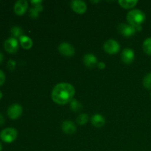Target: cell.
Instances as JSON below:
<instances>
[{
    "mask_svg": "<svg viewBox=\"0 0 151 151\" xmlns=\"http://www.w3.org/2000/svg\"><path fill=\"white\" fill-rule=\"evenodd\" d=\"M75 94V87L70 83H61L57 84L52 91V99L58 105H65L73 100Z\"/></svg>",
    "mask_w": 151,
    "mask_h": 151,
    "instance_id": "1",
    "label": "cell"
},
{
    "mask_svg": "<svg viewBox=\"0 0 151 151\" xmlns=\"http://www.w3.org/2000/svg\"><path fill=\"white\" fill-rule=\"evenodd\" d=\"M146 19L145 14L142 10L135 9L128 12L127 14V21L130 25L133 27L142 26Z\"/></svg>",
    "mask_w": 151,
    "mask_h": 151,
    "instance_id": "2",
    "label": "cell"
},
{
    "mask_svg": "<svg viewBox=\"0 0 151 151\" xmlns=\"http://www.w3.org/2000/svg\"><path fill=\"white\" fill-rule=\"evenodd\" d=\"M18 131L14 128H6L0 133V139L6 143H11L16 139Z\"/></svg>",
    "mask_w": 151,
    "mask_h": 151,
    "instance_id": "3",
    "label": "cell"
},
{
    "mask_svg": "<svg viewBox=\"0 0 151 151\" xmlns=\"http://www.w3.org/2000/svg\"><path fill=\"white\" fill-rule=\"evenodd\" d=\"M105 51L109 55H115L119 51L120 46L116 41L114 39L108 40L103 45Z\"/></svg>",
    "mask_w": 151,
    "mask_h": 151,
    "instance_id": "4",
    "label": "cell"
},
{
    "mask_svg": "<svg viewBox=\"0 0 151 151\" xmlns=\"http://www.w3.org/2000/svg\"><path fill=\"white\" fill-rule=\"evenodd\" d=\"M4 47L7 52L14 54L19 50V41L13 37L9 38L4 41Z\"/></svg>",
    "mask_w": 151,
    "mask_h": 151,
    "instance_id": "5",
    "label": "cell"
},
{
    "mask_svg": "<svg viewBox=\"0 0 151 151\" xmlns=\"http://www.w3.org/2000/svg\"><path fill=\"white\" fill-rule=\"evenodd\" d=\"M22 111H23V109H22V106L17 104V103H15V104L9 106L7 111V114L10 119H16L22 115Z\"/></svg>",
    "mask_w": 151,
    "mask_h": 151,
    "instance_id": "6",
    "label": "cell"
},
{
    "mask_svg": "<svg viewBox=\"0 0 151 151\" xmlns=\"http://www.w3.org/2000/svg\"><path fill=\"white\" fill-rule=\"evenodd\" d=\"M118 31L119 33L122 34L123 36L126 37V38H129V37L133 36L134 34L137 32V29L135 27H133L131 25L125 24H119L117 27Z\"/></svg>",
    "mask_w": 151,
    "mask_h": 151,
    "instance_id": "7",
    "label": "cell"
},
{
    "mask_svg": "<svg viewBox=\"0 0 151 151\" xmlns=\"http://www.w3.org/2000/svg\"><path fill=\"white\" fill-rule=\"evenodd\" d=\"M58 51L62 55L66 56V57H72L75 53V50L73 46L66 42L61 43L59 45Z\"/></svg>",
    "mask_w": 151,
    "mask_h": 151,
    "instance_id": "8",
    "label": "cell"
},
{
    "mask_svg": "<svg viewBox=\"0 0 151 151\" xmlns=\"http://www.w3.org/2000/svg\"><path fill=\"white\" fill-rule=\"evenodd\" d=\"M71 7L74 12L78 14H83L86 11L87 6L84 1L81 0H74L71 2Z\"/></svg>",
    "mask_w": 151,
    "mask_h": 151,
    "instance_id": "9",
    "label": "cell"
},
{
    "mask_svg": "<svg viewBox=\"0 0 151 151\" xmlns=\"http://www.w3.org/2000/svg\"><path fill=\"white\" fill-rule=\"evenodd\" d=\"M28 8V2L26 0H19L14 4V12L19 16L24 14Z\"/></svg>",
    "mask_w": 151,
    "mask_h": 151,
    "instance_id": "10",
    "label": "cell"
},
{
    "mask_svg": "<svg viewBox=\"0 0 151 151\" xmlns=\"http://www.w3.org/2000/svg\"><path fill=\"white\" fill-rule=\"evenodd\" d=\"M135 58L134 52L131 49L126 48L122 51V55H121V58H122V62H124L126 64H130L132 63Z\"/></svg>",
    "mask_w": 151,
    "mask_h": 151,
    "instance_id": "11",
    "label": "cell"
},
{
    "mask_svg": "<svg viewBox=\"0 0 151 151\" xmlns=\"http://www.w3.org/2000/svg\"><path fill=\"white\" fill-rule=\"evenodd\" d=\"M83 63L88 68H94L97 64V59L94 55L91 53H87L83 57Z\"/></svg>",
    "mask_w": 151,
    "mask_h": 151,
    "instance_id": "12",
    "label": "cell"
},
{
    "mask_svg": "<svg viewBox=\"0 0 151 151\" xmlns=\"http://www.w3.org/2000/svg\"><path fill=\"white\" fill-rule=\"evenodd\" d=\"M62 131L67 134H73L76 132L77 127L72 121L66 120L61 125Z\"/></svg>",
    "mask_w": 151,
    "mask_h": 151,
    "instance_id": "13",
    "label": "cell"
},
{
    "mask_svg": "<svg viewBox=\"0 0 151 151\" xmlns=\"http://www.w3.org/2000/svg\"><path fill=\"white\" fill-rule=\"evenodd\" d=\"M91 124L97 128H101L106 123V119L101 114H95L91 117Z\"/></svg>",
    "mask_w": 151,
    "mask_h": 151,
    "instance_id": "14",
    "label": "cell"
},
{
    "mask_svg": "<svg viewBox=\"0 0 151 151\" xmlns=\"http://www.w3.org/2000/svg\"><path fill=\"white\" fill-rule=\"evenodd\" d=\"M19 41H20L21 46L25 50H29L32 47V39L28 36H26V35H22L19 38Z\"/></svg>",
    "mask_w": 151,
    "mask_h": 151,
    "instance_id": "15",
    "label": "cell"
},
{
    "mask_svg": "<svg viewBox=\"0 0 151 151\" xmlns=\"http://www.w3.org/2000/svg\"><path fill=\"white\" fill-rule=\"evenodd\" d=\"M137 3H138L137 0H120L119 1V5L125 9L133 8L137 5Z\"/></svg>",
    "mask_w": 151,
    "mask_h": 151,
    "instance_id": "16",
    "label": "cell"
},
{
    "mask_svg": "<svg viewBox=\"0 0 151 151\" xmlns=\"http://www.w3.org/2000/svg\"><path fill=\"white\" fill-rule=\"evenodd\" d=\"M70 109L71 110L73 111L74 112H80L82 111L83 106L78 100L73 99L70 102Z\"/></svg>",
    "mask_w": 151,
    "mask_h": 151,
    "instance_id": "17",
    "label": "cell"
},
{
    "mask_svg": "<svg viewBox=\"0 0 151 151\" xmlns=\"http://www.w3.org/2000/svg\"><path fill=\"white\" fill-rule=\"evenodd\" d=\"M10 32H11L12 35L13 36V38H20L22 35H24V31L20 27H18V26H15L13 27L10 29Z\"/></svg>",
    "mask_w": 151,
    "mask_h": 151,
    "instance_id": "18",
    "label": "cell"
},
{
    "mask_svg": "<svg viewBox=\"0 0 151 151\" xmlns=\"http://www.w3.org/2000/svg\"><path fill=\"white\" fill-rule=\"evenodd\" d=\"M143 50L147 55H151V37L146 38L143 42Z\"/></svg>",
    "mask_w": 151,
    "mask_h": 151,
    "instance_id": "19",
    "label": "cell"
},
{
    "mask_svg": "<svg viewBox=\"0 0 151 151\" xmlns=\"http://www.w3.org/2000/svg\"><path fill=\"white\" fill-rule=\"evenodd\" d=\"M88 120V116L86 114H81L77 117V122L81 125H83L86 124Z\"/></svg>",
    "mask_w": 151,
    "mask_h": 151,
    "instance_id": "20",
    "label": "cell"
},
{
    "mask_svg": "<svg viewBox=\"0 0 151 151\" xmlns=\"http://www.w3.org/2000/svg\"><path fill=\"white\" fill-rule=\"evenodd\" d=\"M143 86L147 89H151V73L145 75L143 79Z\"/></svg>",
    "mask_w": 151,
    "mask_h": 151,
    "instance_id": "21",
    "label": "cell"
},
{
    "mask_svg": "<svg viewBox=\"0 0 151 151\" xmlns=\"http://www.w3.org/2000/svg\"><path fill=\"white\" fill-rule=\"evenodd\" d=\"M31 4L34 6L35 9L38 10L39 12H41L43 10V5H42V1L41 0H32L30 1Z\"/></svg>",
    "mask_w": 151,
    "mask_h": 151,
    "instance_id": "22",
    "label": "cell"
},
{
    "mask_svg": "<svg viewBox=\"0 0 151 151\" xmlns=\"http://www.w3.org/2000/svg\"><path fill=\"white\" fill-rule=\"evenodd\" d=\"M40 12L38 11L37 9H35V7H32V8L29 9V16L32 19H35L38 17V15H39Z\"/></svg>",
    "mask_w": 151,
    "mask_h": 151,
    "instance_id": "23",
    "label": "cell"
},
{
    "mask_svg": "<svg viewBox=\"0 0 151 151\" xmlns=\"http://www.w3.org/2000/svg\"><path fill=\"white\" fill-rule=\"evenodd\" d=\"M15 68H16V62H15V60L10 59L7 61V69L10 71H13Z\"/></svg>",
    "mask_w": 151,
    "mask_h": 151,
    "instance_id": "24",
    "label": "cell"
},
{
    "mask_svg": "<svg viewBox=\"0 0 151 151\" xmlns=\"http://www.w3.org/2000/svg\"><path fill=\"white\" fill-rule=\"evenodd\" d=\"M5 81V75L4 72L0 69V86L3 85Z\"/></svg>",
    "mask_w": 151,
    "mask_h": 151,
    "instance_id": "25",
    "label": "cell"
},
{
    "mask_svg": "<svg viewBox=\"0 0 151 151\" xmlns=\"http://www.w3.org/2000/svg\"><path fill=\"white\" fill-rule=\"evenodd\" d=\"M4 122H5V119H4V116L1 114H0V125H2L4 124Z\"/></svg>",
    "mask_w": 151,
    "mask_h": 151,
    "instance_id": "26",
    "label": "cell"
},
{
    "mask_svg": "<svg viewBox=\"0 0 151 151\" xmlns=\"http://www.w3.org/2000/svg\"><path fill=\"white\" fill-rule=\"evenodd\" d=\"M97 66H98V67L100 68V69H103L106 68V64H105V63H103V62H100V63L97 64Z\"/></svg>",
    "mask_w": 151,
    "mask_h": 151,
    "instance_id": "27",
    "label": "cell"
},
{
    "mask_svg": "<svg viewBox=\"0 0 151 151\" xmlns=\"http://www.w3.org/2000/svg\"><path fill=\"white\" fill-rule=\"evenodd\" d=\"M3 59H4V55H3L2 53H1V52H0V64H1V63H2Z\"/></svg>",
    "mask_w": 151,
    "mask_h": 151,
    "instance_id": "28",
    "label": "cell"
},
{
    "mask_svg": "<svg viewBox=\"0 0 151 151\" xmlns=\"http://www.w3.org/2000/svg\"><path fill=\"white\" fill-rule=\"evenodd\" d=\"M1 150H2V145H1V142H0V151H1Z\"/></svg>",
    "mask_w": 151,
    "mask_h": 151,
    "instance_id": "29",
    "label": "cell"
},
{
    "mask_svg": "<svg viewBox=\"0 0 151 151\" xmlns=\"http://www.w3.org/2000/svg\"><path fill=\"white\" fill-rule=\"evenodd\" d=\"M1 97H2V93H1V91H0V100H1Z\"/></svg>",
    "mask_w": 151,
    "mask_h": 151,
    "instance_id": "30",
    "label": "cell"
},
{
    "mask_svg": "<svg viewBox=\"0 0 151 151\" xmlns=\"http://www.w3.org/2000/svg\"><path fill=\"white\" fill-rule=\"evenodd\" d=\"M150 97H151V93H150Z\"/></svg>",
    "mask_w": 151,
    "mask_h": 151,
    "instance_id": "31",
    "label": "cell"
}]
</instances>
